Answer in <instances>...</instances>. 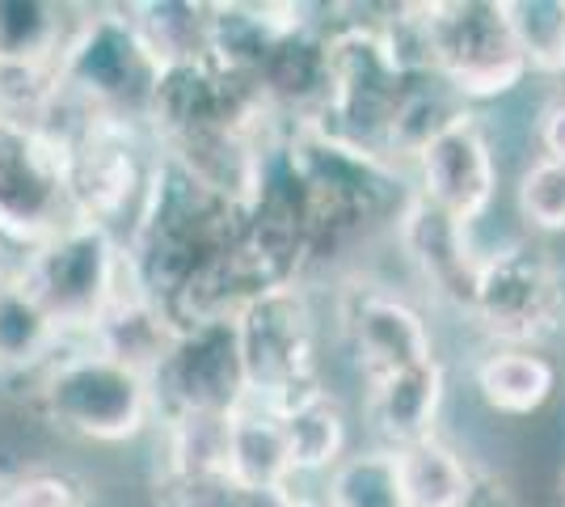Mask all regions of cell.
<instances>
[{"label": "cell", "mask_w": 565, "mask_h": 507, "mask_svg": "<svg viewBox=\"0 0 565 507\" xmlns=\"http://www.w3.org/2000/svg\"><path fill=\"white\" fill-rule=\"evenodd\" d=\"M30 389L47 423L76 440L127 444L157 423L152 377L102 356L89 342H68Z\"/></svg>", "instance_id": "cell-1"}, {"label": "cell", "mask_w": 565, "mask_h": 507, "mask_svg": "<svg viewBox=\"0 0 565 507\" xmlns=\"http://www.w3.org/2000/svg\"><path fill=\"white\" fill-rule=\"evenodd\" d=\"M536 145H541V157H553V161H565V94L548 97L536 115Z\"/></svg>", "instance_id": "cell-27"}, {"label": "cell", "mask_w": 565, "mask_h": 507, "mask_svg": "<svg viewBox=\"0 0 565 507\" xmlns=\"http://www.w3.org/2000/svg\"><path fill=\"white\" fill-rule=\"evenodd\" d=\"M279 423L287 435L296 478L300 474H330L333 465L351 453L347 411L326 385L308 389L300 398H291L287 406H279Z\"/></svg>", "instance_id": "cell-18"}, {"label": "cell", "mask_w": 565, "mask_h": 507, "mask_svg": "<svg viewBox=\"0 0 565 507\" xmlns=\"http://www.w3.org/2000/svg\"><path fill=\"white\" fill-rule=\"evenodd\" d=\"M72 220L64 148L39 123L0 115V237L25 254Z\"/></svg>", "instance_id": "cell-9"}, {"label": "cell", "mask_w": 565, "mask_h": 507, "mask_svg": "<svg viewBox=\"0 0 565 507\" xmlns=\"http://www.w3.org/2000/svg\"><path fill=\"white\" fill-rule=\"evenodd\" d=\"M507 22L527 68L541 76L565 73V0H502Z\"/></svg>", "instance_id": "cell-23"}, {"label": "cell", "mask_w": 565, "mask_h": 507, "mask_svg": "<svg viewBox=\"0 0 565 507\" xmlns=\"http://www.w3.org/2000/svg\"><path fill=\"white\" fill-rule=\"evenodd\" d=\"M477 393L494 414L507 419H527L553 398L557 389V368L536 347H490L477 360Z\"/></svg>", "instance_id": "cell-19"}, {"label": "cell", "mask_w": 565, "mask_h": 507, "mask_svg": "<svg viewBox=\"0 0 565 507\" xmlns=\"http://www.w3.org/2000/svg\"><path fill=\"white\" fill-rule=\"evenodd\" d=\"M326 478H330L326 483L330 507H409L393 448H380V444L351 448Z\"/></svg>", "instance_id": "cell-22"}, {"label": "cell", "mask_w": 565, "mask_h": 507, "mask_svg": "<svg viewBox=\"0 0 565 507\" xmlns=\"http://www.w3.org/2000/svg\"><path fill=\"white\" fill-rule=\"evenodd\" d=\"M60 148L68 157V191L76 220L102 224L118 242H127L161 161V148L152 140L148 123L89 110Z\"/></svg>", "instance_id": "cell-2"}, {"label": "cell", "mask_w": 565, "mask_h": 507, "mask_svg": "<svg viewBox=\"0 0 565 507\" xmlns=\"http://www.w3.org/2000/svg\"><path fill=\"white\" fill-rule=\"evenodd\" d=\"M460 507H519L515 486L494 469H472V483L465 490Z\"/></svg>", "instance_id": "cell-26"}, {"label": "cell", "mask_w": 565, "mask_h": 507, "mask_svg": "<svg viewBox=\"0 0 565 507\" xmlns=\"http://www.w3.org/2000/svg\"><path fill=\"white\" fill-rule=\"evenodd\" d=\"M161 68L166 64L131 22V9H94L89 18H76L60 55V85L89 110L143 123Z\"/></svg>", "instance_id": "cell-5"}, {"label": "cell", "mask_w": 565, "mask_h": 507, "mask_svg": "<svg viewBox=\"0 0 565 507\" xmlns=\"http://www.w3.org/2000/svg\"><path fill=\"white\" fill-rule=\"evenodd\" d=\"M494 347H536L565 321V271L532 242H511L481 258V275L465 314Z\"/></svg>", "instance_id": "cell-8"}, {"label": "cell", "mask_w": 565, "mask_h": 507, "mask_svg": "<svg viewBox=\"0 0 565 507\" xmlns=\"http://www.w3.org/2000/svg\"><path fill=\"white\" fill-rule=\"evenodd\" d=\"M562 507H565V474H562Z\"/></svg>", "instance_id": "cell-30"}, {"label": "cell", "mask_w": 565, "mask_h": 507, "mask_svg": "<svg viewBox=\"0 0 565 507\" xmlns=\"http://www.w3.org/2000/svg\"><path fill=\"white\" fill-rule=\"evenodd\" d=\"M233 326L249 398L279 411L291 398L321 385V377H317V314H312V300L300 279L254 292L233 314Z\"/></svg>", "instance_id": "cell-6"}, {"label": "cell", "mask_w": 565, "mask_h": 507, "mask_svg": "<svg viewBox=\"0 0 565 507\" xmlns=\"http://www.w3.org/2000/svg\"><path fill=\"white\" fill-rule=\"evenodd\" d=\"M228 474L254 495H291L296 469L279 411L258 398H245L228 414Z\"/></svg>", "instance_id": "cell-16"}, {"label": "cell", "mask_w": 565, "mask_h": 507, "mask_svg": "<svg viewBox=\"0 0 565 507\" xmlns=\"http://www.w3.org/2000/svg\"><path fill=\"white\" fill-rule=\"evenodd\" d=\"M397 469L409 507H460L472 483V465L439 432L397 448Z\"/></svg>", "instance_id": "cell-21"}, {"label": "cell", "mask_w": 565, "mask_h": 507, "mask_svg": "<svg viewBox=\"0 0 565 507\" xmlns=\"http://www.w3.org/2000/svg\"><path fill=\"white\" fill-rule=\"evenodd\" d=\"M18 279V263H4V254H0V292L9 288Z\"/></svg>", "instance_id": "cell-29"}, {"label": "cell", "mask_w": 565, "mask_h": 507, "mask_svg": "<svg viewBox=\"0 0 565 507\" xmlns=\"http://www.w3.org/2000/svg\"><path fill=\"white\" fill-rule=\"evenodd\" d=\"M397 242L426 288L435 292L439 300L456 305L460 314H469L472 288H477V275H481V258H486L472 245L469 224L448 216L444 208H435L430 199H423L409 187L405 199L397 203Z\"/></svg>", "instance_id": "cell-13"}, {"label": "cell", "mask_w": 565, "mask_h": 507, "mask_svg": "<svg viewBox=\"0 0 565 507\" xmlns=\"http://www.w3.org/2000/svg\"><path fill=\"white\" fill-rule=\"evenodd\" d=\"M282 507H330V504H326V495L317 499V495H296V490H291V495L282 499Z\"/></svg>", "instance_id": "cell-28"}, {"label": "cell", "mask_w": 565, "mask_h": 507, "mask_svg": "<svg viewBox=\"0 0 565 507\" xmlns=\"http://www.w3.org/2000/svg\"><path fill=\"white\" fill-rule=\"evenodd\" d=\"M76 18L51 0H0V68H60Z\"/></svg>", "instance_id": "cell-20"}, {"label": "cell", "mask_w": 565, "mask_h": 507, "mask_svg": "<svg viewBox=\"0 0 565 507\" xmlns=\"http://www.w3.org/2000/svg\"><path fill=\"white\" fill-rule=\"evenodd\" d=\"M326 55H330V102L312 119V127L384 161L388 127L418 76L401 68L380 22L338 25L333 34H326Z\"/></svg>", "instance_id": "cell-4"}, {"label": "cell", "mask_w": 565, "mask_h": 507, "mask_svg": "<svg viewBox=\"0 0 565 507\" xmlns=\"http://www.w3.org/2000/svg\"><path fill=\"white\" fill-rule=\"evenodd\" d=\"M0 507H94V495L72 474L34 469L0 486Z\"/></svg>", "instance_id": "cell-25"}, {"label": "cell", "mask_w": 565, "mask_h": 507, "mask_svg": "<svg viewBox=\"0 0 565 507\" xmlns=\"http://www.w3.org/2000/svg\"><path fill=\"white\" fill-rule=\"evenodd\" d=\"M409 169H414V191L435 208H444L448 216L465 220L469 229L490 212L498 194L494 140L486 119L469 106L451 115L448 127L418 152Z\"/></svg>", "instance_id": "cell-11"}, {"label": "cell", "mask_w": 565, "mask_h": 507, "mask_svg": "<svg viewBox=\"0 0 565 507\" xmlns=\"http://www.w3.org/2000/svg\"><path fill=\"white\" fill-rule=\"evenodd\" d=\"M178 321L169 314L157 296L136 284V275L127 279V288L110 300V309L97 317V326L89 330V347L110 356V360L136 368L143 377H152L161 363H166L169 347L178 342Z\"/></svg>", "instance_id": "cell-14"}, {"label": "cell", "mask_w": 565, "mask_h": 507, "mask_svg": "<svg viewBox=\"0 0 565 507\" xmlns=\"http://www.w3.org/2000/svg\"><path fill=\"white\" fill-rule=\"evenodd\" d=\"M515 199L532 233H565V161L536 157L519 173Z\"/></svg>", "instance_id": "cell-24"}, {"label": "cell", "mask_w": 565, "mask_h": 507, "mask_svg": "<svg viewBox=\"0 0 565 507\" xmlns=\"http://www.w3.org/2000/svg\"><path fill=\"white\" fill-rule=\"evenodd\" d=\"M426 34H430V73L465 106L507 97L532 73L502 0L426 4Z\"/></svg>", "instance_id": "cell-7"}, {"label": "cell", "mask_w": 565, "mask_h": 507, "mask_svg": "<svg viewBox=\"0 0 565 507\" xmlns=\"http://www.w3.org/2000/svg\"><path fill=\"white\" fill-rule=\"evenodd\" d=\"M444 393H448V372L439 360L367 381V423H372L380 448L397 453L414 440L435 435V419L444 411Z\"/></svg>", "instance_id": "cell-15"}, {"label": "cell", "mask_w": 565, "mask_h": 507, "mask_svg": "<svg viewBox=\"0 0 565 507\" xmlns=\"http://www.w3.org/2000/svg\"><path fill=\"white\" fill-rule=\"evenodd\" d=\"M72 338L51 321V314L34 300L22 279L0 292V372L25 377L30 385L64 356Z\"/></svg>", "instance_id": "cell-17"}, {"label": "cell", "mask_w": 565, "mask_h": 507, "mask_svg": "<svg viewBox=\"0 0 565 507\" xmlns=\"http://www.w3.org/2000/svg\"><path fill=\"white\" fill-rule=\"evenodd\" d=\"M152 389H157V419L233 414L249 398L233 317H207L182 326L166 363L152 372Z\"/></svg>", "instance_id": "cell-10"}, {"label": "cell", "mask_w": 565, "mask_h": 507, "mask_svg": "<svg viewBox=\"0 0 565 507\" xmlns=\"http://www.w3.org/2000/svg\"><path fill=\"white\" fill-rule=\"evenodd\" d=\"M338 317H342V335L351 342L363 381H380V377L439 360L426 314L393 288L351 284L342 292Z\"/></svg>", "instance_id": "cell-12"}, {"label": "cell", "mask_w": 565, "mask_h": 507, "mask_svg": "<svg viewBox=\"0 0 565 507\" xmlns=\"http://www.w3.org/2000/svg\"><path fill=\"white\" fill-rule=\"evenodd\" d=\"M18 279L34 292V300L72 342H85L97 317L127 288L131 263H127V245L110 229L72 220L55 237L25 250L18 263Z\"/></svg>", "instance_id": "cell-3"}]
</instances>
